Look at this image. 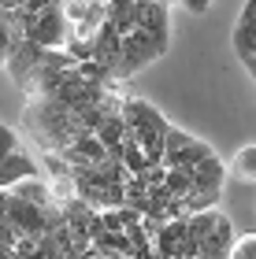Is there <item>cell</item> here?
Here are the masks:
<instances>
[{
  "label": "cell",
  "instance_id": "12",
  "mask_svg": "<svg viewBox=\"0 0 256 259\" xmlns=\"http://www.w3.org/2000/svg\"><path fill=\"white\" fill-rule=\"evenodd\" d=\"M227 259H256V230L252 233H241L238 241H230Z\"/></svg>",
  "mask_w": 256,
  "mask_h": 259
},
{
  "label": "cell",
  "instance_id": "4",
  "mask_svg": "<svg viewBox=\"0 0 256 259\" xmlns=\"http://www.w3.org/2000/svg\"><path fill=\"white\" fill-rule=\"evenodd\" d=\"M167 45H171V41L153 37V33H145V30L123 33L119 63H115V81H126L130 74H137V70H145V67H153L156 60H164V56H167Z\"/></svg>",
  "mask_w": 256,
  "mask_h": 259
},
{
  "label": "cell",
  "instance_id": "8",
  "mask_svg": "<svg viewBox=\"0 0 256 259\" xmlns=\"http://www.w3.org/2000/svg\"><path fill=\"white\" fill-rule=\"evenodd\" d=\"M230 41H234V52H238V60L249 67V63L256 60V22L241 15V19L234 22V33H230Z\"/></svg>",
  "mask_w": 256,
  "mask_h": 259
},
{
  "label": "cell",
  "instance_id": "13",
  "mask_svg": "<svg viewBox=\"0 0 256 259\" xmlns=\"http://www.w3.org/2000/svg\"><path fill=\"white\" fill-rule=\"evenodd\" d=\"M4 215H8V193H0V222H4Z\"/></svg>",
  "mask_w": 256,
  "mask_h": 259
},
{
  "label": "cell",
  "instance_id": "5",
  "mask_svg": "<svg viewBox=\"0 0 256 259\" xmlns=\"http://www.w3.org/2000/svg\"><path fill=\"white\" fill-rule=\"evenodd\" d=\"M30 178H41V167L30 159V152L19 145L15 130H8L0 122V193L15 189L19 182H30Z\"/></svg>",
  "mask_w": 256,
  "mask_h": 259
},
{
  "label": "cell",
  "instance_id": "7",
  "mask_svg": "<svg viewBox=\"0 0 256 259\" xmlns=\"http://www.w3.org/2000/svg\"><path fill=\"white\" fill-rule=\"evenodd\" d=\"M60 159L67 163V167H104L108 163V152H104V145L93 134L78 137L67 152H60Z\"/></svg>",
  "mask_w": 256,
  "mask_h": 259
},
{
  "label": "cell",
  "instance_id": "11",
  "mask_svg": "<svg viewBox=\"0 0 256 259\" xmlns=\"http://www.w3.org/2000/svg\"><path fill=\"white\" fill-rule=\"evenodd\" d=\"M22 37L19 26H15V15L11 11H0V70L8 67V56H11V45Z\"/></svg>",
  "mask_w": 256,
  "mask_h": 259
},
{
  "label": "cell",
  "instance_id": "10",
  "mask_svg": "<svg viewBox=\"0 0 256 259\" xmlns=\"http://www.w3.org/2000/svg\"><path fill=\"white\" fill-rule=\"evenodd\" d=\"M230 174H234L238 182L256 185V145H245L234 159H230Z\"/></svg>",
  "mask_w": 256,
  "mask_h": 259
},
{
  "label": "cell",
  "instance_id": "9",
  "mask_svg": "<svg viewBox=\"0 0 256 259\" xmlns=\"http://www.w3.org/2000/svg\"><path fill=\"white\" fill-rule=\"evenodd\" d=\"M11 196L26 200V204H38V207H49L52 204V193H49V182L45 178H30V182H19L15 189H8Z\"/></svg>",
  "mask_w": 256,
  "mask_h": 259
},
{
  "label": "cell",
  "instance_id": "2",
  "mask_svg": "<svg viewBox=\"0 0 256 259\" xmlns=\"http://www.w3.org/2000/svg\"><path fill=\"white\" fill-rule=\"evenodd\" d=\"M22 126H26V134L38 141L41 152H49V156H60L78 137H86V126L78 122V115L71 108H63V104H56V100H26Z\"/></svg>",
  "mask_w": 256,
  "mask_h": 259
},
{
  "label": "cell",
  "instance_id": "3",
  "mask_svg": "<svg viewBox=\"0 0 256 259\" xmlns=\"http://www.w3.org/2000/svg\"><path fill=\"white\" fill-rule=\"evenodd\" d=\"M119 119L126 126V134L134 137V145L141 148V156L149 159V167H160V159H164V145H167V115L156 108V104H149L141 97H123V108H119Z\"/></svg>",
  "mask_w": 256,
  "mask_h": 259
},
{
  "label": "cell",
  "instance_id": "1",
  "mask_svg": "<svg viewBox=\"0 0 256 259\" xmlns=\"http://www.w3.org/2000/svg\"><path fill=\"white\" fill-rule=\"evenodd\" d=\"M160 167L167 170H182L193 182V189H208V193H223V178H227V163L215 156V148L208 141L190 137L186 130L171 126L167 130V145H164V159Z\"/></svg>",
  "mask_w": 256,
  "mask_h": 259
},
{
  "label": "cell",
  "instance_id": "6",
  "mask_svg": "<svg viewBox=\"0 0 256 259\" xmlns=\"http://www.w3.org/2000/svg\"><path fill=\"white\" fill-rule=\"evenodd\" d=\"M49 56L52 52H45V49H38L33 41H26V37H19L15 45H11V56H8V74H11V81H15L19 89H26L30 85V78L38 74V70L49 63Z\"/></svg>",
  "mask_w": 256,
  "mask_h": 259
}]
</instances>
